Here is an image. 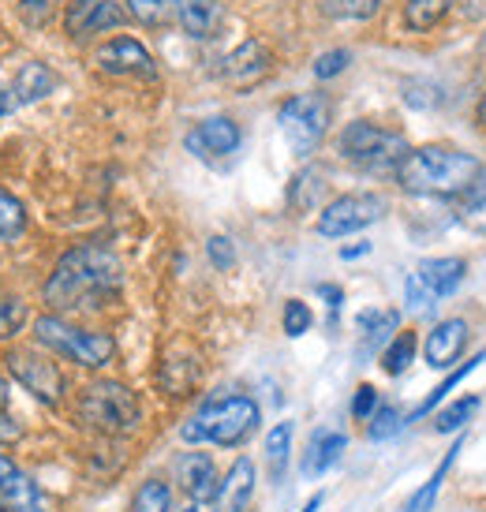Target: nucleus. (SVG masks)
<instances>
[{
    "mask_svg": "<svg viewBox=\"0 0 486 512\" xmlns=\"http://www.w3.org/2000/svg\"><path fill=\"white\" fill-rule=\"evenodd\" d=\"M116 288H120L116 255L98 243H83L60 255L53 277L45 281V303L57 311H86L101 307V299H109Z\"/></svg>",
    "mask_w": 486,
    "mask_h": 512,
    "instance_id": "1",
    "label": "nucleus"
},
{
    "mask_svg": "<svg viewBox=\"0 0 486 512\" xmlns=\"http://www.w3.org/2000/svg\"><path fill=\"white\" fill-rule=\"evenodd\" d=\"M483 165L472 154H460L449 146H423L401 161L397 180L412 195H430V199H453L472 191Z\"/></svg>",
    "mask_w": 486,
    "mask_h": 512,
    "instance_id": "2",
    "label": "nucleus"
},
{
    "mask_svg": "<svg viewBox=\"0 0 486 512\" xmlns=\"http://www.w3.org/2000/svg\"><path fill=\"white\" fill-rule=\"evenodd\" d=\"M337 150L344 154V161H352L359 169L367 172H389V169H401V161L412 150H408V139L401 131H389L378 128L371 120H356L341 131L337 139Z\"/></svg>",
    "mask_w": 486,
    "mask_h": 512,
    "instance_id": "3",
    "label": "nucleus"
},
{
    "mask_svg": "<svg viewBox=\"0 0 486 512\" xmlns=\"http://www.w3.org/2000/svg\"><path fill=\"white\" fill-rule=\"evenodd\" d=\"M258 427V404L251 397H229L210 404L199 419H191L180 434L184 441H214V445H240Z\"/></svg>",
    "mask_w": 486,
    "mask_h": 512,
    "instance_id": "4",
    "label": "nucleus"
},
{
    "mask_svg": "<svg viewBox=\"0 0 486 512\" xmlns=\"http://www.w3.org/2000/svg\"><path fill=\"white\" fill-rule=\"evenodd\" d=\"M79 415L101 434H131L143 419V408H139V397L131 393L128 385L98 382L83 393Z\"/></svg>",
    "mask_w": 486,
    "mask_h": 512,
    "instance_id": "5",
    "label": "nucleus"
},
{
    "mask_svg": "<svg viewBox=\"0 0 486 512\" xmlns=\"http://www.w3.org/2000/svg\"><path fill=\"white\" fill-rule=\"evenodd\" d=\"M38 341L45 348H53L60 356L75 359V363H83V367H105L109 359L116 356V344L109 333H90V329H75L68 322H60V318H38Z\"/></svg>",
    "mask_w": 486,
    "mask_h": 512,
    "instance_id": "6",
    "label": "nucleus"
},
{
    "mask_svg": "<svg viewBox=\"0 0 486 512\" xmlns=\"http://www.w3.org/2000/svg\"><path fill=\"white\" fill-rule=\"evenodd\" d=\"M277 120H281V131H285L292 154L307 157L322 143V135L329 128V101L322 94H296L281 105Z\"/></svg>",
    "mask_w": 486,
    "mask_h": 512,
    "instance_id": "7",
    "label": "nucleus"
},
{
    "mask_svg": "<svg viewBox=\"0 0 486 512\" xmlns=\"http://www.w3.org/2000/svg\"><path fill=\"white\" fill-rule=\"evenodd\" d=\"M386 217V199L382 195H341L333 199L318 217V232L337 240V236H352L359 228L374 225Z\"/></svg>",
    "mask_w": 486,
    "mask_h": 512,
    "instance_id": "8",
    "label": "nucleus"
},
{
    "mask_svg": "<svg viewBox=\"0 0 486 512\" xmlns=\"http://www.w3.org/2000/svg\"><path fill=\"white\" fill-rule=\"evenodd\" d=\"M273 68L270 49L258 42V38H247L243 45H236L229 57L221 60V83H229L232 90H251L258 86Z\"/></svg>",
    "mask_w": 486,
    "mask_h": 512,
    "instance_id": "9",
    "label": "nucleus"
},
{
    "mask_svg": "<svg viewBox=\"0 0 486 512\" xmlns=\"http://www.w3.org/2000/svg\"><path fill=\"white\" fill-rule=\"evenodd\" d=\"M98 68L109 75H135V79H154V57L143 49V42L135 38H113L109 45L98 49Z\"/></svg>",
    "mask_w": 486,
    "mask_h": 512,
    "instance_id": "10",
    "label": "nucleus"
},
{
    "mask_svg": "<svg viewBox=\"0 0 486 512\" xmlns=\"http://www.w3.org/2000/svg\"><path fill=\"white\" fill-rule=\"evenodd\" d=\"M8 370L27 385L34 397L45 400V404H57L60 393H64L60 370L53 367V363H45V359L30 356V352H12V356H8Z\"/></svg>",
    "mask_w": 486,
    "mask_h": 512,
    "instance_id": "11",
    "label": "nucleus"
},
{
    "mask_svg": "<svg viewBox=\"0 0 486 512\" xmlns=\"http://www.w3.org/2000/svg\"><path fill=\"white\" fill-rule=\"evenodd\" d=\"M120 23H124V8L116 0H75L68 4V19H64L72 38H90V34L113 30Z\"/></svg>",
    "mask_w": 486,
    "mask_h": 512,
    "instance_id": "12",
    "label": "nucleus"
},
{
    "mask_svg": "<svg viewBox=\"0 0 486 512\" xmlns=\"http://www.w3.org/2000/svg\"><path fill=\"white\" fill-rule=\"evenodd\" d=\"M0 509L4 512H45L38 486L15 468L8 456H0Z\"/></svg>",
    "mask_w": 486,
    "mask_h": 512,
    "instance_id": "13",
    "label": "nucleus"
},
{
    "mask_svg": "<svg viewBox=\"0 0 486 512\" xmlns=\"http://www.w3.org/2000/svg\"><path fill=\"white\" fill-rule=\"evenodd\" d=\"M240 146V128L232 124L229 116H214V120H202L199 128L187 135V150L199 157H225Z\"/></svg>",
    "mask_w": 486,
    "mask_h": 512,
    "instance_id": "14",
    "label": "nucleus"
},
{
    "mask_svg": "<svg viewBox=\"0 0 486 512\" xmlns=\"http://www.w3.org/2000/svg\"><path fill=\"white\" fill-rule=\"evenodd\" d=\"M464 344H468V322L464 318H445L442 326L430 329L423 352H427V363L434 370H449L453 359L464 352Z\"/></svg>",
    "mask_w": 486,
    "mask_h": 512,
    "instance_id": "15",
    "label": "nucleus"
},
{
    "mask_svg": "<svg viewBox=\"0 0 486 512\" xmlns=\"http://www.w3.org/2000/svg\"><path fill=\"white\" fill-rule=\"evenodd\" d=\"M176 483L184 486L195 501H214L217 498L214 460L206 453H184L176 460Z\"/></svg>",
    "mask_w": 486,
    "mask_h": 512,
    "instance_id": "16",
    "label": "nucleus"
},
{
    "mask_svg": "<svg viewBox=\"0 0 486 512\" xmlns=\"http://www.w3.org/2000/svg\"><path fill=\"white\" fill-rule=\"evenodd\" d=\"M464 258H427V262H419V270H415V281L423 285L430 299L438 296H453L464 281Z\"/></svg>",
    "mask_w": 486,
    "mask_h": 512,
    "instance_id": "17",
    "label": "nucleus"
},
{
    "mask_svg": "<svg viewBox=\"0 0 486 512\" xmlns=\"http://www.w3.org/2000/svg\"><path fill=\"white\" fill-rule=\"evenodd\" d=\"M255 494V464L251 460H236L225 475V483L217 486V512H243L247 509V501Z\"/></svg>",
    "mask_w": 486,
    "mask_h": 512,
    "instance_id": "18",
    "label": "nucleus"
},
{
    "mask_svg": "<svg viewBox=\"0 0 486 512\" xmlns=\"http://www.w3.org/2000/svg\"><path fill=\"white\" fill-rule=\"evenodd\" d=\"M176 19L184 34L202 42V38H214L225 12H221V0H176Z\"/></svg>",
    "mask_w": 486,
    "mask_h": 512,
    "instance_id": "19",
    "label": "nucleus"
},
{
    "mask_svg": "<svg viewBox=\"0 0 486 512\" xmlns=\"http://www.w3.org/2000/svg\"><path fill=\"white\" fill-rule=\"evenodd\" d=\"M57 72L49 68V64H42V60H30V64H23L19 68V75H15L12 83V101L15 105H34V101L49 98L53 90H57Z\"/></svg>",
    "mask_w": 486,
    "mask_h": 512,
    "instance_id": "20",
    "label": "nucleus"
},
{
    "mask_svg": "<svg viewBox=\"0 0 486 512\" xmlns=\"http://www.w3.org/2000/svg\"><path fill=\"white\" fill-rule=\"evenodd\" d=\"M344 434H315L311 445H307V456H303V475L307 479H318V475H326L344 453Z\"/></svg>",
    "mask_w": 486,
    "mask_h": 512,
    "instance_id": "21",
    "label": "nucleus"
},
{
    "mask_svg": "<svg viewBox=\"0 0 486 512\" xmlns=\"http://www.w3.org/2000/svg\"><path fill=\"white\" fill-rule=\"evenodd\" d=\"M460 449H464V441H457V445H453V449L445 453V460L438 464V468H434V475H430L427 483H423V486H419V490L412 494V501H408V512H430V509H434V501H438V490H442V483H445V475H449V468L457 464V453H460Z\"/></svg>",
    "mask_w": 486,
    "mask_h": 512,
    "instance_id": "22",
    "label": "nucleus"
},
{
    "mask_svg": "<svg viewBox=\"0 0 486 512\" xmlns=\"http://www.w3.org/2000/svg\"><path fill=\"white\" fill-rule=\"evenodd\" d=\"M401 322V314L397 311H363L359 314V333H363V352H374V348H382L389 333L397 329Z\"/></svg>",
    "mask_w": 486,
    "mask_h": 512,
    "instance_id": "23",
    "label": "nucleus"
},
{
    "mask_svg": "<svg viewBox=\"0 0 486 512\" xmlns=\"http://www.w3.org/2000/svg\"><path fill=\"white\" fill-rule=\"evenodd\" d=\"M453 0H408L404 4V19L412 30H434L445 19Z\"/></svg>",
    "mask_w": 486,
    "mask_h": 512,
    "instance_id": "24",
    "label": "nucleus"
},
{
    "mask_svg": "<svg viewBox=\"0 0 486 512\" xmlns=\"http://www.w3.org/2000/svg\"><path fill=\"white\" fill-rule=\"evenodd\" d=\"M23 228H27L23 202L0 187V243H12L15 236H23Z\"/></svg>",
    "mask_w": 486,
    "mask_h": 512,
    "instance_id": "25",
    "label": "nucleus"
},
{
    "mask_svg": "<svg viewBox=\"0 0 486 512\" xmlns=\"http://www.w3.org/2000/svg\"><path fill=\"white\" fill-rule=\"evenodd\" d=\"M483 359H486V352H479V356H472V359H468V363H464V367H460V370H453V374H449V378H445V382L438 385V389H430V397L423 400V404H419V408H415V412H412V419H423V415H427L430 408H438V404H442V397H445V393H449V389H457V385L464 382V378H468V374H472V370L479 367V363H483Z\"/></svg>",
    "mask_w": 486,
    "mask_h": 512,
    "instance_id": "26",
    "label": "nucleus"
},
{
    "mask_svg": "<svg viewBox=\"0 0 486 512\" xmlns=\"http://www.w3.org/2000/svg\"><path fill=\"white\" fill-rule=\"evenodd\" d=\"M128 12L143 27H165L172 15H176V0H128Z\"/></svg>",
    "mask_w": 486,
    "mask_h": 512,
    "instance_id": "27",
    "label": "nucleus"
},
{
    "mask_svg": "<svg viewBox=\"0 0 486 512\" xmlns=\"http://www.w3.org/2000/svg\"><path fill=\"white\" fill-rule=\"evenodd\" d=\"M475 412H479V397L457 400V404H449V408H442V412H438V419H434V430H438V434H453V430H460L464 423H472Z\"/></svg>",
    "mask_w": 486,
    "mask_h": 512,
    "instance_id": "28",
    "label": "nucleus"
},
{
    "mask_svg": "<svg viewBox=\"0 0 486 512\" xmlns=\"http://www.w3.org/2000/svg\"><path fill=\"white\" fill-rule=\"evenodd\" d=\"M288 449H292V423H277V427L266 434V460H270L273 475L285 471Z\"/></svg>",
    "mask_w": 486,
    "mask_h": 512,
    "instance_id": "29",
    "label": "nucleus"
},
{
    "mask_svg": "<svg viewBox=\"0 0 486 512\" xmlns=\"http://www.w3.org/2000/svg\"><path fill=\"white\" fill-rule=\"evenodd\" d=\"M412 359H415V333H397L393 344L382 352V363H386L389 374H404Z\"/></svg>",
    "mask_w": 486,
    "mask_h": 512,
    "instance_id": "30",
    "label": "nucleus"
},
{
    "mask_svg": "<svg viewBox=\"0 0 486 512\" xmlns=\"http://www.w3.org/2000/svg\"><path fill=\"white\" fill-rule=\"evenodd\" d=\"M169 498V486L161 483V479H150V483L139 486L131 512H169Z\"/></svg>",
    "mask_w": 486,
    "mask_h": 512,
    "instance_id": "31",
    "label": "nucleus"
},
{
    "mask_svg": "<svg viewBox=\"0 0 486 512\" xmlns=\"http://www.w3.org/2000/svg\"><path fill=\"white\" fill-rule=\"evenodd\" d=\"M57 4L60 0H19V4H15V12H19V19H23L30 30H38L57 15Z\"/></svg>",
    "mask_w": 486,
    "mask_h": 512,
    "instance_id": "32",
    "label": "nucleus"
},
{
    "mask_svg": "<svg viewBox=\"0 0 486 512\" xmlns=\"http://www.w3.org/2000/svg\"><path fill=\"white\" fill-rule=\"evenodd\" d=\"M23 322H27V307H23V299L0 296V337H15Z\"/></svg>",
    "mask_w": 486,
    "mask_h": 512,
    "instance_id": "33",
    "label": "nucleus"
},
{
    "mask_svg": "<svg viewBox=\"0 0 486 512\" xmlns=\"http://www.w3.org/2000/svg\"><path fill=\"white\" fill-rule=\"evenodd\" d=\"M401 427H404L401 415L393 412V408H378L367 434H371V441H389V438H397V434H401Z\"/></svg>",
    "mask_w": 486,
    "mask_h": 512,
    "instance_id": "34",
    "label": "nucleus"
},
{
    "mask_svg": "<svg viewBox=\"0 0 486 512\" xmlns=\"http://www.w3.org/2000/svg\"><path fill=\"white\" fill-rule=\"evenodd\" d=\"M311 329V311L303 299H288L285 303V333L288 337H303Z\"/></svg>",
    "mask_w": 486,
    "mask_h": 512,
    "instance_id": "35",
    "label": "nucleus"
},
{
    "mask_svg": "<svg viewBox=\"0 0 486 512\" xmlns=\"http://www.w3.org/2000/svg\"><path fill=\"white\" fill-rule=\"evenodd\" d=\"M348 60H352L348 49H329V53H322V57L315 60V75L318 79H333V75H341L344 68H348Z\"/></svg>",
    "mask_w": 486,
    "mask_h": 512,
    "instance_id": "36",
    "label": "nucleus"
},
{
    "mask_svg": "<svg viewBox=\"0 0 486 512\" xmlns=\"http://www.w3.org/2000/svg\"><path fill=\"white\" fill-rule=\"evenodd\" d=\"M206 251H210V262H214L217 270H232V266H236L232 240H225V236H214V240L206 243Z\"/></svg>",
    "mask_w": 486,
    "mask_h": 512,
    "instance_id": "37",
    "label": "nucleus"
},
{
    "mask_svg": "<svg viewBox=\"0 0 486 512\" xmlns=\"http://www.w3.org/2000/svg\"><path fill=\"white\" fill-rule=\"evenodd\" d=\"M374 412H378V393H374L371 385H359L356 400H352V415L356 419H371Z\"/></svg>",
    "mask_w": 486,
    "mask_h": 512,
    "instance_id": "38",
    "label": "nucleus"
},
{
    "mask_svg": "<svg viewBox=\"0 0 486 512\" xmlns=\"http://www.w3.org/2000/svg\"><path fill=\"white\" fill-rule=\"evenodd\" d=\"M378 8H382V0H341V12L352 19H371Z\"/></svg>",
    "mask_w": 486,
    "mask_h": 512,
    "instance_id": "39",
    "label": "nucleus"
},
{
    "mask_svg": "<svg viewBox=\"0 0 486 512\" xmlns=\"http://www.w3.org/2000/svg\"><path fill=\"white\" fill-rule=\"evenodd\" d=\"M19 434H23V430H19V423H15L12 415H8L4 408H0V445H8V441H15Z\"/></svg>",
    "mask_w": 486,
    "mask_h": 512,
    "instance_id": "40",
    "label": "nucleus"
},
{
    "mask_svg": "<svg viewBox=\"0 0 486 512\" xmlns=\"http://www.w3.org/2000/svg\"><path fill=\"white\" fill-rule=\"evenodd\" d=\"M371 251V243H356V247H341V258H359Z\"/></svg>",
    "mask_w": 486,
    "mask_h": 512,
    "instance_id": "41",
    "label": "nucleus"
},
{
    "mask_svg": "<svg viewBox=\"0 0 486 512\" xmlns=\"http://www.w3.org/2000/svg\"><path fill=\"white\" fill-rule=\"evenodd\" d=\"M8 109H12V90L0 86V116H8Z\"/></svg>",
    "mask_w": 486,
    "mask_h": 512,
    "instance_id": "42",
    "label": "nucleus"
},
{
    "mask_svg": "<svg viewBox=\"0 0 486 512\" xmlns=\"http://www.w3.org/2000/svg\"><path fill=\"white\" fill-rule=\"evenodd\" d=\"M322 296H326L329 299V307H341V292H337V288H322Z\"/></svg>",
    "mask_w": 486,
    "mask_h": 512,
    "instance_id": "43",
    "label": "nucleus"
},
{
    "mask_svg": "<svg viewBox=\"0 0 486 512\" xmlns=\"http://www.w3.org/2000/svg\"><path fill=\"white\" fill-rule=\"evenodd\" d=\"M479 124L486 128V86H483V101H479Z\"/></svg>",
    "mask_w": 486,
    "mask_h": 512,
    "instance_id": "44",
    "label": "nucleus"
},
{
    "mask_svg": "<svg viewBox=\"0 0 486 512\" xmlns=\"http://www.w3.org/2000/svg\"><path fill=\"white\" fill-rule=\"evenodd\" d=\"M318 505H322V498H311V501H307V509H303V512H318Z\"/></svg>",
    "mask_w": 486,
    "mask_h": 512,
    "instance_id": "45",
    "label": "nucleus"
},
{
    "mask_svg": "<svg viewBox=\"0 0 486 512\" xmlns=\"http://www.w3.org/2000/svg\"><path fill=\"white\" fill-rule=\"evenodd\" d=\"M4 404H8V385L0 382V408H4Z\"/></svg>",
    "mask_w": 486,
    "mask_h": 512,
    "instance_id": "46",
    "label": "nucleus"
},
{
    "mask_svg": "<svg viewBox=\"0 0 486 512\" xmlns=\"http://www.w3.org/2000/svg\"><path fill=\"white\" fill-rule=\"evenodd\" d=\"M180 512H199V509H195V505H187V509H180Z\"/></svg>",
    "mask_w": 486,
    "mask_h": 512,
    "instance_id": "47",
    "label": "nucleus"
},
{
    "mask_svg": "<svg viewBox=\"0 0 486 512\" xmlns=\"http://www.w3.org/2000/svg\"><path fill=\"white\" fill-rule=\"evenodd\" d=\"M0 512H4V509H0Z\"/></svg>",
    "mask_w": 486,
    "mask_h": 512,
    "instance_id": "48",
    "label": "nucleus"
}]
</instances>
